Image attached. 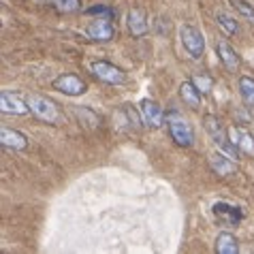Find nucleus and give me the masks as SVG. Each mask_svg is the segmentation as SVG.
<instances>
[{"instance_id":"23","label":"nucleus","mask_w":254,"mask_h":254,"mask_svg":"<svg viewBox=\"0 0 254 254\" xmlns=\"http://www.w3.org/2000/svg\"><path fill=\"white\" fill-rule=\"evenodd\" d=\"M229 2L235 6V9L242 13V15L246 19H250V22H254V6L250 2H246V0H229Z\"/></svg>"},{"instance_id":"13","label":"nucleus","mask_w":254,"mask_h":254,"mask_svg":"<svg viewBox=\"0 0 254 254\" xmlns=\"http://www.w3.org/2000/svg\"><path fill=\"white\" fill-rule=\"evenodd\" d=\"M201 90L194 86V81L192 79H186V81H182V86H180V98L184 101L186 107L190 109H199L201 107Z\"/></svg>"},{"instance_id":"1","label":"nucleus","mask_w":254,"mask_h":254,"mask_svg":"<svg viewBox=\"0 0 254 254\" xmlns=\"http://www.w3.org/2000/svg\"><path fill=\"white\" fill-rule=\"evenodd\" d=\"M28 101V107H30V114L34 118H39L41 122H47V124H60V111L56 107V103L47 96H41V94H30L26 98Z\"/></svg>"},{"instance_id":"12","label":"nucleus","mask_w":254,"mask_h":254,"mask_svg":"<svg viewBox=\"0 0 254 254\" xmlns=\"http://www.w3.org/2000/svg\"><path fill=\"white\" fill-rule=\"evenodd\" d=\"M203 128L207 130V135L211 137V141H214L216 145H224L229 141V132L224 130L222 122L218 120V116H211V114H205L203 116Z\"/></svg>"},{"instance_id":"18","label":"nucleus","mask_w":254,"mask_h":254,"mask_svg":"<svg viewBox=\"0 0 254 254\" xmlns=\"http://www.w3.org/2000/svg\"><path fill=\"white\" fill-rule=\"evenodd\" d=\"M214 214L218 218H224L227 222H239V220H242V211H239V207L227 205V203H216V205H214Z\"/></svg>"},{"instance_id":"21","label":"nucleus","mask_w":254,"mask_h":254,"mask_svg":"<svg viewBox=\"0 0 254 254\" xmlns=\"http://www.w3.org/2000/svg\"><path fill=\"white\" fill-rule=\"evenodd\" d=\"M52 4L60 13H75L81 9V0H52Z\"/></svg>"},{"instance_id":"9","label":"nucleus","mask_w":254,"mask_h":254,"mask_svg":"<svg viewBox=\"0 0 254 254\" xmlns=\"http://www.w3.org/2000/svg\"><path fill=\"white\" fill-rule=\"evenodd\" d=\"M227 132H229V141L244 154V156L254 158V135H250V132L246 128H242V126H231Z\"/></svg>"},{"instance_id":"5","label":"nucleus","mask_w":254,"mask_h":254,"mask_svg":"<svg viewBox=\"0 0 254 254\" xmlns=\"http://www.w3.org/2000/svg\"><path fill=\"white\" fill-rule=\"evenodd\" d=\"M139 114H141L145 128H160V126L167 122L165 111H162L160 105L156 101H152V98H143V101L139 103Z\"/></svg>"},{"instance_id":"24","label":"nucleus","mask_w":254,"mask_h":254,"mask_svg":"<svg viewBox=\"0 0 254 254\" xmlns=\"http://www.w3.org/2000/svg\"><path fill=\"white\" fill-rule=\"evenodd\" d=\"M192 81H194V86L201 90V94H207L209 90H211V79H209L207 75H194Z\"/></svg>"},{"instance_id":"11","label":"nucleus","mask_w":254,"mask_h":254,"mask_svg":"<svg viewBox=\"0 0 254 254\" xmlns=\"http://www.w3.org/2000/svg\"><path fill=\"white\" fill-rule=\"evenodd\" d=\"M126 22H128V30L132 37H145L147 30H150V22H147V13L143 9H139V6H135V9L128 11V17H126Z\"/></svg>"},{"instance_id":"3","label":"nucleus","mask_w":254,"mask_h":254,"mask_svg":"<svg viewBox=\"0 0 254 254\" xmlns=\"http://www.w3.org/2000/svg\"><path fill=\"white\" fill-rule=\"evenodd\" d=\"M90 70H92V75L98 81L109 83V86H122V83H126V73L120 66L111 64V62L96 60L90 64Z\"/></svg>"},{"instance_id":"17","label":"nucleus","mask_w":254,"mask_h":254,"mask_svg":"<svg viewBox=\"0 0 254 254\" xmlns=\"http://www.w3.org/2000/svg\"><path fill=\"white\" fill-rule=\"evenodd\" d=\"M239 94H242V101L246 107H254V77H239Z\"/></svg>"},{"instance_id":"16","label":"nucleus","mask_w":254,"mask_h":254,"mask_svg":"<svg viewBox=\"0 0 254 254\" xmlns=\"http://www.w3.org/2000/svg\"><path fill=\"white\" fill-rule=\"evenodd\" d=\"M214 250L218 254H237L239 252V242H237L235 235H231V233H220V235L216 237Z\"/></svg>"},{"instance_id":"7","label":"nucleus","mask_w":254,"mask_h":254,"mask_svg":"<svg viewBox=\"0 0 254 254\" xmlns=\"http://www.w3.org/2000/svg\"><path fill=\"white\" fill-rule=\"evenodd\" d=\"M0 111L6 116H26L30 107H28V101L22 98V94L2 90L0 92Z\"/></svg>"},{"instance_id":"4","label":"nucleus","mask_w":254,"mask_h":254,"mask_svg":"<svg viewBox=\"0 0 254 254\" xmlns=\"http://www.w3.org/2000/svg\"><path fill=\"white\" fill-rule=\"evenodd\" d=\"M180 39H182L184 49L192 56V58H201L203 52H205V39H203L201 30H196L194 26H190V24L182 26L180 28Z\"/></svg>"},{"instance_id":"6","label":"nucleus","mask_w":254,"mask_h":254,"mask_svg":"<svg viewBox=\"0 0 254 254\" xmlns=\"http://www.w3.org/2000/svg\"><path fill=\"white\" fill-rule=\"evenodd\" d=\"M52 88L58 90V92H62V94H66V96H81L88 90L86 81H83L81 77L73 75V73H62V75H58L52 81Z\"/></svg>"},{"instance_id":"22","label":"nucleus","mask_w":254,"mask_h":254,"mask_svg":"<svg viewBox=\"0 0 254 254\" xmlns=\"http://www.w3.org/2000/svg\"><path fill=\"white\" fill-rule=\"evenodd\" d=\"M86 15H101V17H116V9L109 4H94L90 6V9H86Z\"/></svg>"},{"instance_id":"10","label":"nucleus","mask_w":254,"mask_h":254,"mask_svg":"<svg viewBox=\"0 0 254 254\" xmlns=\"http://www.w3.org/2000/svg\"><path fill=\"white\" fill-rule=\"evenodd\" d=\"M0 145L6 147V150H26L28 147V137L17 128L2 126V128H0Z\"/></svg>"},{"instance_id":"8","label":"nucleus","mask_w":254,"mask_h":254,"mask_svg":"<svg viewBox=\"0 0 254 254\" xmlns=\"http://www.w3.org/2000/svg\"><path fill=\"white\" fill-rule=\"evenodd\" d=\"M88 37L92 41H98V43H107L116 37V26L111 24V17H101L98 15L94 22H90L86 28Z\"/></svg>"},{"instance_id":"14","label":"nucleus","mask_w":254,"mask_h":254,"mask_svg":"<svg viewBox=\"0 0 254 254\" xmlns=\"http://www.w3.org/2000/svg\"><path fill=\"white\" fill-rule=\"evenodd\" d=\"M209 167H211V171L216 175H220V178H229V175L235 173V162L220 152H216L209 156Z\"/></svg>"},{"instance_id":"20","label":"nucleus","mask_w":254,"mask_h":254,"mask_svg":"<svg viewBox=\"0 0 254 254\" xmlns=\"http://www.w3.org/2000/svg\"><path fill=\"white\" fill-rule=\"evenodd\" d=\"M216 22H218V26H220L227 34H237V32H239V24L235 22V17L227 15V13H218V15H216Z\"/></svg>"},{"instance_id":"2","label":"nucleus","mask_w":254,"mask_h":254,"mask_svg":"<svg viewBox=\"0 0 254 254\" xmlns=\"http://www.w3.org/2000/svg\"><path fill=\"white\" fill-rule=\"evenodd\" d=\"M167 126H169V135L178 143L180 147H190L194 143V130L178 111H171L167 116Z\"/></svg>"},{"instance_id":"19","label":"nucleus","mask_w":254,"mask_h":254,"mask_svg":"<svg viewBox=\"0 0 254 254\" xmlns=\"http://www.w3.org/2000/svg\"><path fill=\"white\" fill-rule=\"evenodd\" d=\"M73 111H75L77 120H79L83 126H88V128H98V124H101V118H98L90 107H75Z\"/></svg>"},{"instance_id":"15","label":"nucleus","mask_w":254,"mask_h":254,"mask_svg":"<svg viewBox=\"0 0 254 254\" xmlns=\"http://www.w3.org/2000/svg\"><path fill=\"white\" fill-rule=\"evenodd\" d=\"M216 54H218V58H220V62L224 64L227 70H237L239 68V56L229 43H224V41L216 43Z\"/></svg>"}]
</instances>
